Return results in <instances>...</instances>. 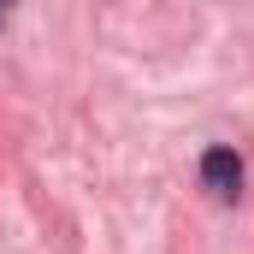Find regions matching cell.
Wrapping results in <instances>:
<instances>
[{"instance_id": "1", "label": "cell", "mask_w": 254, "mask_h": 254, "mask_svg": "<svg viewBox=\"0 0 254 254\" xmlns=\"http://www.w3.org/2000/svg\"><path fill=\"white\" fill-rule=\"evenodd\" d=\"M201 184L231 201V195L243 190V160H237L231 148H207V154H201Z\"/></svg>"}, {"instance_id": "2", "label": "cell", "mask_w": 254, "mask_h": 254, "mask_svg": "<svg viewBox=\"0 0 254 254\" xmlns=\"http://www.w3.org/2000/svg\"><path fill=\"white\" fill-rule=\"evenodd\" d=\"M12 6H18V0H0V24H6V18H12Z\"/></svg>"}]
</instances>
